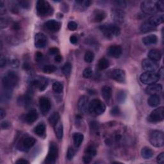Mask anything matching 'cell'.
Segmentation results:
<instances>
[{
	"instance_id": "12",
	"label": "cell",
	"mask_w": 164,
	"mask_h": 164,
	"mask_svg": "<svg viewBox=\"0 0 164 164\" xmlns=\"http://www.w3.org/2000/svg\"><path fill=\"white\" fill-rule=\"evenodd\" d=\"M142 66L143 69L147 72H154L158 69V64L156 62H155L150 58H145L143 60Z\"/></svg>"
},
{
	"instance_id": "26",
	"label": "cell",
	"mask_w": 164,
	"mask_h": 164,
	"mask_svg": "<svg viewBox=\"0 0 164 164\" xmlns=\"http://www.w3.org/2000/svg\"><path fill=\"white\" fill-rule=\"evenodd\" d=\"M32 102V96L25 94L20 96L18 99V103L20 106H27Z\"/></svg>"
},
{
	"instance_id": "51",
	"label": "cell",
	"mask_w": 164,
	"mask_h": 164,
	"mask_svg": "<svg viewBox=\"0 0 164 164\" xmlns=\"http://www.w3.org/2000/svg\"><path fill=\"white\" fill-rule=\"evenodd\" d=\"M114 3H115V5L117 6L120 7H126V3L124 1H116V2H114Z\"/></svg>"
},
{
	"instance_id": "37",
	"label": "cell",
	"mask_w": 164,
	"mask_h": 164,
	"mask_svg": "<svg viewBox=\"0 0 164 164\" xmlns=\"http://www.w3.org/2000/svg\"><path fill=\"white\" fill-rule=\"evenodd\" d=\"M85 153L86 155H88L93 157V156H94L97 154V150L94 145H90L86 148Z\"/></svg>"
},
{
	"instance_id": "43",
	"label": "cell",
	"mask_w": 164,
	"mask_h": 164,
	"mask_svg": "<svg viewBox=\"0 0 164 164\" xmlns=\"http://www.w3.org/2000/svg\"><path fill=\"white\" fill-rule=\"evenodd\" d=\"M74 156V151L72 147H69L67 153V158L68 160H71Z\"/></svg>"
},
{
	"instance_id": "32",
	"label": "cell",
	"mask_w": 164,
	"mask_h": 164,
	"mask_svg": "<svg viewBox=\"0 0 164 164\" xmlns=\"http://www.w3.org/2000/svg\"><path fill=\"white\" fill-rule=\"evenodd\" d=\"M34 133L38 136H42L44 135V133L46 132V125L44 124L43 123H39L38 125H37L34 130Z\"/></svg>"
},
{
	"instance_id": "60",
	"label": "cell",
	"mask_w": 164,
	"mask_h": 164,
	"mask_svg": "<svg viewBox=\"0 0 164 164\" xmlns=\"http://www.w3.org/2000/svg\"><path fill=\"white\" fill-rule=\"evenodd\" d=\"M6 115V112L3 109V108H1V110H0V118H1V119H3Z\"/></svg>"
},
{
	"instance_id": "3",
	"label": "cell",
	"mask_w": 164,
	"mask_h": 164,
	"mask_svg": "<svg viewBox=\"0 0 164 164\" xmlns=\"http://www.w3.org/2000/svg\"><path fill=\"white\" fill-rule=\"evenodd\" d=\"M106 106L101 100L94 99L89 103L88 111L95 115H99L105 112Z\"/></svg>"
},
{
	"instance_id": "2",
	"label": "cell",
	"mask_w": 164,
	"mask_h": 164,
	"mask_svg": "<svg viewBox=\"0 0 164 164\" xmlns=\"http://www.w3.org/2000/svg\"><path fill=\"white\" fill-rule=\"evenodd\" d=\"M19 82L18 74L13 71H8L7 75L3 77L2 83L4 88L12 90L13 87H16Z\"/></svg>"
},
{
	"instance_id": "8",
	"label": "cell",
	"mask_w": 164,
	"mask_h": 164,
	"mask_svg": "<svg viewBox=\"0 0 164 164\" xmlns=\"http://www.w3.org/2000/svg\"><path fill=\"white\" fill-rule=\"evenodd\" d=\"M58 150L57 145L54 142L50 143L48 154L46 158H45V161H44V162L48 164L55 163L56 158L58 156Z\"/></svg>"
},
{
	"instance_id": "15",
	"label": "cell",
	"mask_w": 164,
	"mask_h": 164,
	"mask_svg": "<svg viewBox=\"0 0 164 164\" xmlns=\"http://www.w3.org/2000/svg\"><path fill=\"white\" fill-rule=\"evenodd\" d=\"M47 37L42 33H38L35 36V46L38 48H42L46 45Z\"/></svg>"
},
{
	"instance_id": "54",
	"label": "cell",
	"mask_w": 164,
	"mask_h": 164,
	"mask_svg": "<svg viewBox=\"0 0 164 164\" xmlns=\"http://www.w3.org/2000/svg\"><path fill=\"white\" fill-rule=\"evenodd\" d=\"M43 55L42 54V53L40 52H37L35 53V61L37 62H40L41 60L42 59Z\"/></svg>"
},
{
	"instance_id": "17",
	"label": "cell",
	"mask_w": 164,
	"mask_h": 164,
	"mask_svg": "<svg viewBox=\"0 0 164 164\" xmlns=\"http://www.w3.org/2000/svg\"><path fill=\"white\" fill-rule=\"evenodd\" d=\"M88 106H89V102H88V98L85 96H82L78 102V110L81 113H86L87 111H88Z\"/></svg>"
},
{
	"instance_id": "57",
	"label": "cell",
	"mask_w": 164,
	"mask_h": 164,
	"mask_svg": "<svg viewBox=\"0 0 164 164\" xmlns=\"http://www.w3.org/2000/svg\"><path fill=\"white\" fill-rule=\"evenodd\" d=\"M9 123L7 122V121H3L2 122V124H1V126H2V129H7L9 128Z\"/></svg>"
},
{
	"instance_id": "30",
	"label": "cell",
	"mask_w": 164,
	"mask_h": 164,
	"mask_svg": "<svg viewBox=\"0 0 164 164\" xmlns=\"http://www.w3.org/2000/svg\"><path fill=\"white\" fill-rule=\"evenodd\" d=\"M84 136L81 133H74L73 135V141L74 144L76 147H78L82 144L83 141Z\"/></svg>"
},
{
	"instance_id": "45",
	"label": "cell",
	"mask_w": 164,
	"mask_h": 164,
	"mask_svg": "<svg viewBox=\"0 0 164 164\" xmlns=\"http://www.w3.org/2000/svg\"><path fill=\"white\" fill-rule=\"evenodd\" d=\"M156 5L158 11L163 12L164 11V2L163 1H159L156 2Z\"/></svg>"
},
{
	"instance_id": "24",
	"label": "cell",
	"mask_w": 164,
	"mask_h": 164,
	"mask_svg": "<svg viewBox=\"0 0 164 164\" xmlns=\"http://www.w3.org/2000/svg\"><path fill=\"white\" fill-rule=\"evenodd\" d=\"M142 42L145 46L153 45L158 42V37L155 35H150L144 37L142 39Z\"/></svg>"
},
{
	"instance_id": "55",
	"label": "cell",
	"mask_w": 164,
	"mask_h": 164,
	"mask_svg": "<svg viewBox=\"0 0 164 164\" xmlns=\"http://www.w3.org/2000/svg\"><path fill=\"white\" fill-rule=\"evenodd\" d=\"M16 163H18V164H28V163H29V161H28L27 160L24 159V158L19 159L18 161H16Z\"/></svg>"
},
{
	"instance_id": "56",
	"label": "cell",
	"mask_w": 164,
	"mask_h": 164,
	"mask_svg": "<svg viewBox=\"0 0 164 164\" xmlns=\"http://www.w3.org/2000/svg\"><path fill=\"white\" fill-rule=\"evenodd\" d=\"M62 61V56L61 55H56L55 57V61L57 63H60Z\"/></svg>"
},
{
	"instance_id": "31",
	"label": "cell",
	"mask_w": 164,
	"mask_h": 164,
	"mask_svg": "<svg viewBox=\"0 0 164 164\" xmlns=\"http://www.w3.org/2000/svg\"><path fill=\"white\" fill-rule=\"evenodd\" d=\"M153 154H154L153 151L150 147H144L141 150V155L144 159H150L152 158Z\"/></svg>"
},
{
	"instance_id": "28",
	"label": "cell",
	"mask_w": 164,
	"mask_h": 164,
	"mask_svg": "<svg viewBox=\"0 0 164 164\" xmlns=\"http://www.w3.org/2000/svg\"><path fill=\"white\" fill-rule=\"evenodd\" d=\"M147 103L151 107H156L160 103V98L158 95H152L147 99Z\"/></svg>"
},
{
	"instance_id": "29",
	"label": "cell",
	"mask_w": 164,
	"mask_h": 164,
	"mask_svg": "<svg viewBox=\"0 0 164 164\" xmlns=\"http://www.w3.org/2000/svg\"><path fill=\"white\" fill-rule=\"evenodd\" d=\"M54 130H55V135H56L57 139L59 140H61L63 137V133H64L62 123L61 121H59L54 126Z\"/></svg>"
},
{
	"instance_id": "40",
	"label": "cell",
	"mask_w": 164,
	"mask_h": 164,
	"mask_svg": "<svg viewBox=\"0 0 164 164\" xmlns=\"http://www.w3.org/2000/svg\"><path fill=\"white\" fill-rule=\"evenodd\" d=\"M56 70V67L53 65H48L44 66L42 71L44 73L46 74H51L55 72Z\"/></svg>"
},
{
	"instance_id": "41",
	"label": "cell",
	"mask_w": 164,
	"mask_h": 164,
	"mask_svg": "<svg viewBox=\"0 0 164 164\" xmlns=\"http://www.w3.org/2000/svg\"><path fill=\"white\" fill-rule=\"evenodd\" d=\"M93 70L90 67H87L86 68L83 72V76L85 78H90L93 76Z\"/></svg>"
},
{
	"instance_id": "25",
	"label": "cell",
	"mask_w": 164,
	"mask_h": 164,
	"mask_svg": "<svg viewBox=\"0 0 164 164\" xmlns=\"http://www.w3.org/2000/svg\"><path fill=\"white\" fill-rule=\"evenodd\" d=\"M156 29V27L150 24L148 21L144 23L140 28V30L142 33H147L155 31Z\"/></svg>"
},
{
	"instance_id": "19",
	"label": "cell",
	"mask_w": 164,
	"mask_h": 164,
	"mask_svg": "<svg viewBox=\"0 0 164 164\" xmlns=\"http://www.w3.org/2000/svg\"><path fill=\"white\" fill-rule=\"evenodd\" d=\"M112 17L116 23H122L124 19L125 13L121 10L114 9L112 12Z\"/></svg>"
},
{
	"instance_id": "47",
	"label": "cell",
	"mask_w": 164,
	"mask_h": 164,
	"mask_svg": "<svg viewBox=\"0 0 164 164\" xmlns=\"http://www.w3.org/2000/svg\"><path fill=\"white\" fill-rule=\"evenodd\" d=\"M20 6H21L23 8H28L29 7V6H30V4H29V2H28V1H21L19 2Z\"/></svg>"
},
{
	"instance_id": "49",
	"label": "cell",
	"mask_w": 164,
	"mask_h": 164,
	"mask_svg": "<svg viewBox=\"0 0 164 164\" xmlns=\"http://www.w3.org/2000/svg\"><path fill=\"white\" fill-rule=\"evenodd\" d=\"M120 114V110H119V107H114L111 110V114L113 115H118Z\"/></svg>"
},
{
	"instance_id": "5",
	"label": "cell",
	"mask_w": 164,
	"mask_h": 164,
	"mask_svg": "<svg viewBox=\"0 0 164 164\" xmlns=\"http://www.w3.org/2000/svg\"><path fill=\"white\" fill-rule=\"evenodd\" d=\"M141 82L146 85H151L156 83L159 80L160 77L158 74L154 72H145L142 74L140 77Z\"/></svg>"
},
{
	"instance_id": "27",
	"label": "cell",
	"mask_w": 164,
	"mask_h": 164,
	"mask_svg": "<svg viewBox=\"0 0 164 164\" xmlns=\"http://www.w3.org/2000/svg\"><path fill=\"white\" fill-rule=\"evenodd\" d=\"M148 22L155 26H159L163 22V16L160 15V16H153L148 20Z\"/></svg>"
},
{
	"instance_id": "1",
	"label": "cell",
	"mask_w": 164,
	"mask_h": 164,
	"mask_svg": "<svg viewBox=\"0 0 164 164\" xmlns=\"http://www.w3.org/2000/svg\"><path fill=\"white\" fill-rule=\"evenodd\" d=\"M100 30L108 39H111L114 37L119 36L121 33V29L117 25L113 24H106L101 25L99 27Z\"/></svg>"
},
{
	"instance_id": "59",
	"label": "cell",
	"mask_w": 164,
	"mask_h": 164,
	"mask_svg": "<svg viewBox=\"0 0 164 164\" xmlns=\"http://www.w3.org/2000/svg\"><path fill=\"white\" fill-rule=\"evenodd\" d=\"M12 28L14 29V30H18L20 28V25L18 23H14L12 24Z\"/></svg>"
},
{
	"instance_id": "34",
	"label": "cell",
	"mask_w": 164,
	"mask_h": 164,
	"mask_svg": "<svg viewBox=\"0 0 164 164\" xmlns=\"http://www.w3.org/2000/svg\"><path fill=\"white\" fill-rule=\"evenodd\" d=\"M109 65L110 63L108 60L105 58H102L98 62V67L99 70H105L109 67Z\"/></svg>"
},
{
	"instance_id": "20",
	"label": "cell",
	"mask_w": 164,
	"mask_h": 164,
	"mask_svg": "<svg viewBox=\"0 0 164 164\" xmlns=\"http://www.w3.org/2000/svg\"><path fill=\"white\" fill-rule=\"evenodd\" d=\"M38 119V114L35 110H32L24 115V121L28 124H32Z\"/></svg>"
},
{
	"instance_id": "52",
	"label": "cell",
	"mask_w": 164,
	"mask_h": 164,
	"mask_svg": "<svg viewBox=\"0 0 164 164\" xmlns=\"http://www.w3.org/2000/svg\"><path fill=\"white\" fill-rule=\"evenodd\" d=\"M69 40H70L71 43L72 44H76L78 42V38L75 35H71L70 37Z\"/></svg>"
},
{
	"instance_id": "9",
	"label": "cell",
	"mask_w": 164,
	"mask_h": 164,
	"mask_svg": "<svg viewBox=\"0 0 164 164\" xmlns=\"http://www.w3.org/2000/svg\"><path fill=\"white\" fill-rule=\"evenodd\" d=\"M141 10L146 14H154L158 12L156 2L152 1H144L141 3Z\"/></svg>"
},
{
	"instance_id": "7",
	"label": "cell",
	"mask_w": 164,
	"mask_h": 164,
	"mask_svg": "<svg viewBox=\"0 0 164 164\" xmlns=\"http://www.w3.org/2000/svg\"><path fill=\"white\" fill-rule=\"evenodd\" d=\"M36 8L38 14L40 16H45L51 13V7L50 3L44 0H39L37 2Z\"/></svg>"
},
{
	"instance_id": "23",
	"label": "cell",
	"mask_w": 164,
	"mask_h": 164,
	"mask_svg": "<svg viewBox=\"0 0 164 164\" xmlns=\"http://www.w3.org/2000/svg\"><path fill=\"white\" fill-rule=\"evenodd\" d=\"M148 58H150L152 61H155V62H158L159 61H160V59L161 58V54L160 53V51L156 49H154V50H151L148 53Z\"/></svg>"
},
{
	"instance_id": "13",
	"label": "cell",
	"mask_w": 164,
	"mask_h": 164,
	"mask_svg": "<svg viewBox=\"0 0 164 164\" xmlns=\"http://www.w3.org/2000/svg\"><path fill=\"white\" fill-rule=\"evenodd\" d=\"M163 90V87L161 84L154 83L151 85H149L145 89V92L147 94L152 95H159L161 93Z\"/></svg>"
},
{
	"instance_id": "38",
	"label": "cell",
	"mask_w": 164,
	"mask_h": 164,
	"mask_svg": "<svg viewBox=\"0 0 164 164\" xmlns=\"http://www.w3.org/2000/svg\"><path fill=\"white\" fill-rule=\"evenodd\" d=\"M84 59H85V61L86 62L88 63H91L92 62L94 59V54L93 51H87L85 54V56H84Z\"/></svg>"
},
{
	"instance_id": "6",
	"label": "cell",
	"mask_w": 164,
	"mask_h": 164,
	"mask_svg": "<svg viewBox=\"0 0 164 164\" xmlns=\"http://www.w3.org/2000/svg\"><path fill=\"white\" fill-rule=\"evenodd\" d=\"M164 119V108L163 107H158L151 112L149 115L147 120L149 122L156 123L162 121Z\"/></svg>"
},
{
	"instance_id": "22",
	"label": "cell",
	"mask_w": 164,
	"mask_h": 164,
	"mask_svg": "<svg viewBox=\"0 0 164 164\" xmlns=\"http://www.w3.org/2000/svg\"><path fill=\"white\" fill-rule=\"evenodd\" d=\"M35 139L33 137H27L25 138L23 141H22V147L26 150H29L31 147H32L35 144Z\"/></svg>"
},
{
	"instance_id": "21",
	"label": "cell",
	"mask_w": 164,
	"mask_h": 164,
	"mask_svg": "<svg viewBox=\"0 0 164 164\" xmlns=\"http://www.w3.org/2000/svg\"><path fill=\"white\" fill-rule=\"evenodd\" d=\"M102 96L107 103H109L112 99V91L109 86H103L101 88Z\"/></svg>"
},
{
	"instance_id": "10",
	"label": "cell",
	"mask_w": 164,
	"mask_h": 164,
	"mask_svg": "<svg viewBox=\"0 0 164 164\" xmlns=\"http://www.w3.org/2000/svg\"><path fill=\"white\" fill-rule=\"evenodd\" d=\"M40 110L43 115H46L50 112L51 104L50 99L45 97H41L39 101Z\"/></svg>"
},
{
	"instance_id": "48",
	"label": "cell",
	"mask_w": 164,
	"mask_h": 164,
	"mask_svg": "<svg viewBox=\"0 0 164 164\" xmlns=\"http://www.w3.org/2000/svg\"><path fill=\"white\" fill-rule=\"evenodd\" d=\"M8 63H10L13 67H18L19 66V62L17 59H12L10 61H8Z\"/></svg>"
},
{
	"instance_id": "50",
	"label": "cell",
	"mask_w": 164,
	"mask_h": 164,
	"mask_svg": "<svg viewBox=\"0 0 164 164\" xmlns=\"http://www.w3.org/2000/svg\"><path fill=\"white\" fill-rule=\"evenodd\" d=\"M83 162L85 163H89L91 160H92V156H89L88 155H85L83 157Z\"/></svg>"
},
{
	"instance_id": "11",
	"label": "cell",
	"mask_w": 164,
	"mask_h": 164,
	"mask_svg": "<svg viewBox=\"0 0 164 164\" xmlns=\"http://www.w3.org/2000/svg\"><path fill=\"white\" fill-rule=\"evenodd\" d=\"M110 77L117 82L123 83L126 82V73L122 69H114L110 73Z\"/></svg>"
},
{
	"instance_id": "36",
	"label": "cell",
	"mask_w": 164,
	"mask_h": 164,
	"mask_svg": "<svg viewBox=\"0 0 164 164\" xmlns=\"http://www.w3.org/2000/svg\"><path fill=\"white\" fill-rule=\"evenodd\" d=\"M64 89V86L62 83L59 82H56L53 84V90L55 93L57 94H60L62 93Z\"/></svg>"
},
{
	"instance_id": "4",
	"label": "cell",
	"mask_w": 164,
	"mask_h": 164,
	"mask_svg": "<svg viewBox=\"0 0 164 164\" xmlns=\"http://www.w3.org/2000/svg\"><path fill=\"white\" fill-rule=\"evenodd\" d=\"M149 140L153 146L156 147H162L164 144L163 133L159 130H153L150 133Z\"/></svg>"
},
{
	"instance_id": "42",
	"label": "cell",
	"mask_w": 164,
	"mask_h": 164,
	"mask_svg": "<svg viewBox=\"0 0 164 164\" xmlns=\"http://www.w3.org/2000/svg\"><path fill=\"white\" fill-rule=\"evenodd\" d=\"M67 28L69 29V30L71 31H74L76 30L78 28V24L77 23L74 22V21H70L68 24H67Z\"/></svg>"
},
{
	"instance_id": "18",
	"label": "cell",
	"mask_w": 164,
	"mask_h": 164,
	"mask_svg": "<svg viewBox=\"0 0 164 164\" xmlns=\"http://www.w3.org/2000/svg\"><path fill=\"white\" fill-rule=\"evenodd\" d=\"M62 26V24L54 19L49 20L45 23V26L47 28L48 30L53 33L57 32L60 30Z\"/></svg>"
},
{
	"instance_id": "53",
	"label": "cell",
	"mask_w": 164,
	"mask_h": 164,
	"mask_svg": "<svg viewBox=\"0 0 164 164\" xmlns=\"http://www.w3.org/2000/svg\"><path fill=\"white\" fill-rule=\"evenodd\" d=\"M49 53L51 55H57L59 53V50L57 48H51L49 50Z\"/></svg>"
},
{
	"instance_id": "46",
	"label": "cell",
	"mask_w": 164,
	"mask_h": 164,
	"mask_svg": "<svg viewBox=\"0 0 164 164\" xmlns=\"http://www.w3.org/2000/svg\"><path fill=\"white\" fill-rule=\"evenodd\" d=\"M156 161L158 163L163 164L164 163V153H161L156 158Z\"/></svg>"
},
{
	"instance_id": "35",
	"label": "cell",
	"mask_w": 164,
	"mask_h": 164,
	"mask_svg": "<svg viewBox=\"0 0 164 164\" xmlns=\"http://www.w3.org/2000/svg\"><path fill=\"white\" fill-rule=\"evenodd\" d=\"M71 64L69 62H66L62 67V72L64 75L67 77H69L71 72Z\"/></svg>"
},
{
	"instance_id": "14",
	"label": "cell",
	"mask_w": 164,
	"mask_h": 164,
	"mask_svg": "<svg viewBox=\"0 0 164 164\" xmlns=\"http://www.w3.org/2000/svg\"><path fill=\"white\" fill-rule=\"evenodd\" d=\"M107 14L105 11L101 10H95L91 16V20L94 23H100L105 19Z\"/></svg>"
},
{
	"instance_id": "16",
	"label": "cell",
	"mask_w": 164,
	"mask_h": 164,
	"mask_svg": "<svg viewBox=\"0 0 164 164\" xmlns=\"http://www.w3.org/2000/svg\"><path fill=\"white\" fill-rule=\"evenodd\" d=\"M123 53V49L121 46L119 45H114L111 46L107 50V55L113 58H119L121 56Z\"/></svg>"
},
{
	"instance_id": "44",
	"label": "cell",
	"mask_w": 164,
	"mask_h": 164,
	"mask_svg": "<svg viewBox=\"0 0 164 164\" xmlns=\"http://www.w3.org/2000/svg\"><path fill=\"white\" fill-rule=\"evenodd\" d=\"M8 63V60L4 56L2 55L0 58V66L1 67H4Z\"/></svg>"
},
{
	"instance_id": "39",
	"label": "cell",
	"mask_w": 164,
	"mask_h": 164,
	"mask_svg": "<svg viewBox=\"0 0 164 164\" xmlns=\"http://www.w3.org/2000/svg\"><path fill=\"white\" fill-rule=\"evenodd\" d=\"M126 99V94L124 91H121L117 93V99L120 103H123Z\"/></svg>"
},
{
	"instance_id": "58",
	"label": "cell",
	"mask_w": 164,
	"mask_h": 164,
	"mask_svg": "<svg viewBox=\"0 0 164 164\" xmlns=\"http://www.w3.org/2000/svg\"><path fill=\"white\" fill-rule=\"evenodd\" d=\"M158 74V75L159 76L160 78H163V67H161L160 69H159V71L157 73Z\"/></svg>"
},
{
	"instance_id": "33",
	"label": "cell",
	"mask_w": 164,
	"mask_h": 164,
	"mask_svg": "<svg viewBox=\"0 0 164 164\" xmlns=\"http://www.w3.org/2000/svg\"><path fill=\"white\" fill-rule=\"evenodd\" d=\"M48 121L50 124L54 127L60 121V115L58 112H53L49 117Z\"/></svg>"
}]
</instances>
